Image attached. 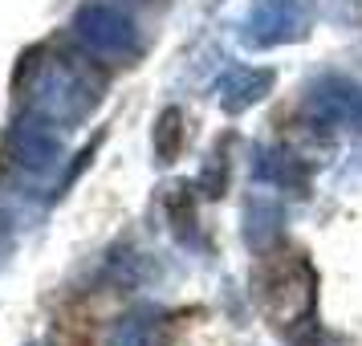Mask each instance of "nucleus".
Instances as JSON below:
<instances>
[{
  "label": "nucleus",
  "instance_id": "obj_5",
  "mask_svg": "<svg viewBox=\"0 0 362 346\" xmlns=\"http://www.w3.org/2000/svg\"><path fill=\"white\" fill-rule=\"evenodd\" d=\"M301 115H305L310 127H350V122H362V86L346 82L338 74L317 78L305 90Z\"/></svg>",
  "mask_w": 362,
  "mask_h": 346
},
{
  "label": "nucleus",
  "instance_id": "obj_8",
  "mask_svg": "<svg viewBox=\"0 0 362 346\" xmlns=\"http://www.w3.org/2000/svg\"><path fill=\"white\" fill-rule=\"evenodd\" d=\"M183 147V115L175 106H167L159 122H155V155H159V163H175V155Z\"/></svg>",
  "mask_w": 362,
  "mask_h": 346
},
{
  "label": "nucleus",
  "instance_id": "obj_2",
  "mask_svg": "<svg viewBox=\"0 0 362 346\" xmlns=\"http://www.w3.org/2000/svg\"><path fill=\"white\" fill-rule=\"evenodd\" d=\"M257 297L269 322L293 338L313 334L317 318V273L305 261V253H264V265L257 273Z\"/></svg>",
  "mask_w": 362,
  "mask_h": 346
},
{
  "label": "nucleus",
  "instance_id": "obj_4",
  "mask_svg": "<svg viewBox=\"0 0 362 346\" xmlns=\"http://www.w3.org/2000/svg\"><path fill=\"white\" fill-rule=\"evenodd\" d=\"M69 29L82 41V50L102 57V62H131V57H139V29L115 4H82L74 13Z\"/></svg>",
  "mask_w": 362,
  "mask_h": 346
},
{
  "label": "nucleus",
  "instance_id": "obj_3",
  "mask_svg": "<svg viewBox=\"0 0 362 346\" xmlns=\"http://www.w3.org/2000/svg\"><path fill=\"white\" fill-rule=\"evenodd\" d=\"M313 29V0H252L240 25V41L248 50H277L305 41Z\"/></svg>",
  "mask_w": 362,
  "mask_h": 346
},
{
  "label": "nucleus",
  "instance_id": "obj_6",
  "mask_svg": "<svg viewBox=\"0 0 362 346\" xmlns=\"http://www.w3.org/2000/svg\"><path fill=\"white\" fill-rule=\"evenodd\" d=\"M4 151H8V159H13L21 171L41 175V171H49L53 163H62V134H57V127L45 122V118L25 115L17 127L8 131Z\"/></svg>",
  "mask_w": 362,
  "mask_h": 346
},
{
  "label": "nucleus",
  "instance_id": "obj_1",
  "mask_svg": "<svg viewBox=\"0 0 362 346\" xmlns=\"http://www.w3.org/2000/svg\"><path fill=\"white\" fill-rule=\"evenodd\" d=\"M102 74L90 62L66 50L41 45L21 66V102L25 115H37L53 127H78L102 102Z\"/></svg>",
  "mask_w": 362,
  "mask_h": 346
},
{
  "label": "nucleus",
  "instance_id": "obj_9",
  "mask_svg": "<svg viewBox=\"0 0 362 346\" xmlns=\"http://www.w3.org/2000/svg\"><path fill=\"white\" fill-rule=\"evenodd\" d=\"M110 346H151V330L143 318H122L110 334Z\"/></svg>",
  "mask_w": 362,
  "mask_h": 346
},
{
  "label": "nucleus",
  "instance_id": "obj_7",
  "mask_svg": "<svg viewBox=\"0 0 362 346\" xmlns=\"http://www.w3.org/2000/svg\"><path fill=\"white\" fill-rule=\"evenodd\" d=\"M277 86L273 69H252V66H232L220 82H216V102L224 115H245L257 102H264Z\"/></svg>",
  "mask_w": 362,
  "mask_h": 346
},
{
  "label": "nucleus",
  "instance_id": "obj_10",
  "mask_svg": "<svg viewBox=\"0 0 362 346\" xmlns=\"http://www.w3.org/2000/svg\"><path fill=\"white\" fill-rule=\"evenodd\" d=\"M8 248V224H4V216H0V253Z\"/></svg>",
  "mask_w": 362,
  "mask_h": 346
}]
</instances>
